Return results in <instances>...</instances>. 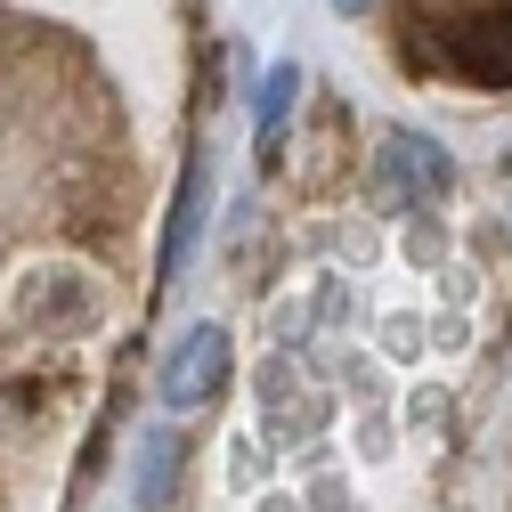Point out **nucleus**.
Wrapping results in <instances>:
<instances>
[{"instance_id":"obj_2","label":"nucleus","mask_w":512,"mask_h":512,"mask_svg":"<svg viewBox=\"0 0 512 512\" xmlns=\"http://www.w3.org/2000/svg\"><path fill=\"white\" fill-rule=\"evenodd\" d=\"M220 382H228V334L220 326H187L171 342V358H163V407L187 415V407H204Z\"/></svg>"},{"instance_id":"obj_4","label":"nucleus","mask_w":512,"mask_h":512,"mask_svg":"<svg viewBox=\"0 0 512 512\" xmlns=\"http://www.w3.org/2000/svg\"><path fill=\"white\" fill-rule=\"evenodd\" d=\"M196 228H204V163L179 171V204H171V228H163V269L179 277L187 252H196Z\"/></svg>"},{"instance_id":"obj_3","label":"nucleus","mask_w":512,"mask_h":512,"mask_svg":"<svg viewBox=\"0 0 512 512\" xmlns=\"http://www.w3.org/2000/svg\"><path fill=\"white\" fill-rule=\"evenodd\" d=\"M447 179H456V171H447L439 147H423V139H391V147H382V171H374V196H382V204H415V196H439Z\"/></svg>"},{"instance_id":"obj_1","label":"nucleus","mask_w":512,"mask_h":512,"mask_svg":"<svg viewBox=\"0 0 512 512\" xmlns=\"http://www.w3.org/2000/svg\"><path fill=\"white\" fill-rule=\"evenodd\" d=\"M431 57L447 74H464V82H512V9H464V17H447Z\"/></svg>"},{"instance_id":"obj_5","label":"nucleus","mask_w":512,"mask_h":512,"mask_svg":"<svg viewBox=\"0 0 512 512\" xmlns=\"http://www.w3.org/2000/svg\"><path fill=\"white\" fill-rule=\"evenodd\" d=\"M293 90H301V66H269V74H261V139H277V131H285Z\"/></svg>"},{"instance_id":"obj_6","label":"nucleus","mask_w":512,"mask_h":512,"mask_svg":"<svg viewBox=\"0 0 512 512\" xmlns=\"http://www.w3.org/2000/svg\"><path fill=\"white\" fill-rule=\"evenodd\" d=\"M334 9H342V17H366V0H334Z\"/></svg>"}]
</instances>
